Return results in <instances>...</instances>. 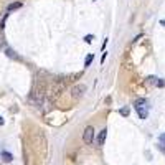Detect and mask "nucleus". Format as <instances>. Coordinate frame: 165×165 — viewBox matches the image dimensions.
<instances>
[{
    "instance_id": "obj_1",
    "label": "nucleus",
    "mask_w": 165,
    "mask_h": 165,
    "mask_svg": "<svg viewBox=\"0 0 165 165\" xmlns=\"http://www.w3.org/2000/svg\"><path fill=\"white\" fill-rule=\"evenodd\" d=\"M93 139H94V129L93 127H86L84 129V134H82V140L86 144H93Z\"/></svg>"
},
{
    "instance_id": "obj_2",
    "label": "nucleus",
    "mask_w": 165,
    "mask_h": 165,
    "mask_svg": "<svg viewBox=\"0 0 165 165\" xmlns=\"http://www.w3.org/2000/svg\"><path fill=\"white\" fill-rule=\"evenodd\" d=\"M106 136H108V129H102L99 132V136H97V144H99V145H102V144H104Z\"/></svg>"
},
{
    "instance_id": "obj_3",
    "label": "nucleus",
    "mask_w": 165,
    "mask_h": 165,
    "mask_svg": "<svg viewBox=\"0 0 165 165\" xmlns=\"http://www.w3.org/2000/svg\"><path fill=\"white\" fill-rule=\"evenodd\" d=\"M20 7H22V4H20V2H15V4H10V5H8L7 10H8V12H13V10H17V8H20Z\"/></svg>"
},
{
    "instance_id": "obj_4",
    "label": "nucleus",
    "mask_w": 165,
    "mask_h": 165,
    "mask_svg": "<svg viewBox=\"0 0 165 165\" xmlns=\"http://www.w3.org/2000/svg\"><path fill=\"white\" fill-rule=\"evenodd\" d=\"M84 91H86V86H84V84H81V86H76V88H74V94H79V96H81Z\"/></svg>"
},
{
    "instance_id": "obj_5",
    "label": "nucleus",
    "mask_w": 165,
    "mask_h": 165,
    "mask_svg": "<svg viewBox=\"0 0 165 165\" xmlns=\"http://www.w3.org/2000/svg\"><path fill=\"white\" fill-rule=\"evenodd\" d=\"M2 158H4V162H12V154H8V152H2Z\"/></svg>"
},
{
    "instance_id": "obj_6",
    "label": "nucleus",
    "mask_w": 165,
    "mask_h": 165,
    "mask_svg": "<svg viewBox=\"0 0 165 165\" xmlns=\"http://www.w3.org/2000/svg\"><path fill=\"white\" fill-rule=\"evenodd\" d=\"M136 109H137V112H139V117H140V119H145V117H147V111H144L142 108H136Z\"/></svg>"
},
{
    "instance_id": "obj_7",
    "label": "nucleus",
    "mask_w": 165,
    "mask_h": 165,
    "mask_svg": "<svg viewBox=\"0 0 165 165\" xmlns=\"http://www.w3.org/2000/svg\"><path fill=\"white\" fill-rule=\"evenodd\" d=\"M93 60H94V55H93V53H89V55L86 56V61H84V66H89V65H91V61H93Z\"/></svg>"
},
{
    "instance_id": "obj_8",
    "label": "nucleus",
    "mask_w": 165,
    "mask_h": 165,
    "mask_svg": "<svg viewBox=\"0 0 165 165\" xmlns=\"http://www.w3.org/2000/svg\"><path fill=\"white\" fill-rule=\"evenodd\" d=\"M144 104H147V101L145 99H137L136 101V108H142Z\"/></svg>"
},
{
    "instance_id": "obj_9",
    "label": "nucleus",
    "mask_w": 165,
    "mask_h": 165,
    "mask_svg": "<svg viewBox=\"0 0 165 165\" xmlns=\"http://www.w3.org/2000/svg\"><path fill=\"white\" fill-rule=\"evenodd\" d=\"M84 41H86V43H93V41H94V36H93V35H86V36H84Z\"/></svg>"
},
{
    "instance_id": "obj_10",
    "label": "nucleus",
    "mask_w": 165,
    "mask_h": 165,
    "mask_svg": "<svg viewBox=\"0 0 165 165\" xmlns=\"http://www.w3.org/2000/svg\"><path fill=\"white\" fill-rule=\"evenodd\" d=\"M7 55H8V56H13V58H17V55H15L12 50H7Z\"/></svg>"
},
{
    "instance_id": "obj_11",
    "label": "nucleus",
    "mask_w": 165,
    "mask_h": 165,
    "mask_svg": "<svg viewBox=\"0 0 165 165\" xmlns=\"http://www.w3.org/2000/svg\"><path fill=\"white\" fill-rule=\"evenodd\" d=\"M106 56H108V53L104 51V53H102V58H101V63H104V61H106Z\"/></svg>"
},
{
    "instance_id": "obj_12",
    "label": "nucleus",
    "mask_w": 165,
    "mask_h": 165,
    "mask_svg": "<svg viewBox=\"0 0 165 165\" xmlns=\"http://www.w3.org/2000/svg\"><path fill=\"white\" fill-rule=\"evenodd\" d=\"M0 126H4V117L0 116Z\"/></svg>"
},
{
    "instance_id": "obj_13",
    "label": "nucleus",
    "mask_w": 165,
    "mask_h": 165,
    "mask_svg": "<svg viewBox=\"0 0 165 165\" xmlns=\"http://www.w3.org/2000/svg\"><path fill=\"white\" fill-rule=\"evenodd\" d=\"M160 140H164V142H165V134H164V136L160 137Z\"/></svg>"
}]
</instances>
